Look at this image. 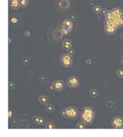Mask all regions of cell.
<instances>
[{
	"mask_svg": "<svg viewBox=\"0 0 123 137\" xmlns=\"http://www.w3.org/2000/svg\"><path fill=\"white\" fill-rule=\"evenodd\" d=\"M80 80L78 76L71 75L67 79L66 84L70 89H76L79 87V86L80 85Z\"/></svg>",
	"mask_w": 123,
	"mask_h": 137,
	"instance_id": "8992f818",
	"label": "cell"
},
{
	"mask_svg": "<svg viewBox=\"0 0 123 137\" xmlns=\"http://www.w3.org/2000/svg\"><path fill=\"white\" fill-rule=\"evenodd\" d=\"M19 7L21 8H26L28 6L29 1L28 0H19Z\"/></svg>",
	"mask_w": 123,
	"mask_h": 137,
	"instance_id": "9a60e30c",
	"label": "cell"
},
{
	"mask_svg": "<svg viewBox=\"0 0 123 137\" xmlns=\"http://www.w3.org/2000/svg\"><path fill=\"white\" fill-rule=\"evenodd\" d=\"M32 122H33L35 124L40 125V126L45 125L46 123L44 118H42V117H41V116H38V115H35V116H33V118H32Z\"/></svg>",
	"mask_w": 123,
	"mask_h": 137,
	"instance_id": "30bf717a",
	"label": "cell"
},
{
	"mask_svg": "<svg viewBox=\"0 0 123 137\" xmlns=\"http://www.w3.org/2000/svg\"><path fill=\"white\" fill-rule=\"evenodd\" d=\"M60 115L63 118L69 119V120H73L76 119L79 116V111L76 107L73 106H69L63 109L60 112Z\"/></svg>",
	"mask_w": 123,
	"mask_h": 137,
	"instance_id": "7a4b0ae2",
	"label": "cell"
},
{
	"mask_svg": "<svg viewBox=\"0 0 123 137\" xmlns=\"http://www.w3.org/2000/svg\"><path fill=\"white\" fill-rule=\"evenodd\" d=\"M54 90L56 92H61L64 90V83L62 80H55L52 82Z\"/></svg>",
	"mask_w": 123,
	"mask_h": 137,
	"instance_id": "9c48e42d",
	"label": "cell"
},
{
	"mask_svg": "<svg viewBox=\"0 0 123 137\" xmlns=\"http://www.w3.org/2000/svg\"><path fill=\"white\" fill-rule=\"evenodd\" d=\"M39 80L41 82H44L46 81V77L44 76H39Z\"/></svg>",
	"mask_w": 123,
	"mask_h": 137,
	"instance_id": "d4e9b609",
	"label": "cell"
},
{
	"mask_svg": "<svg viewBox=\"0 0 123 137\" xmlns=\"http://www.w3.org/2000/svg\"><path fill=\"white\" fill-rule=\"evenodd\" d=\"M62 47L63 48L65 51H69L70 49H71L72 47V42L70 39H64L62 43Z\"/></svg>",
	"mask_w": 123,
	"mask_h": 137,
	"instance_id": "8fae6325",
	"label": "cell"
},
{
	"mask_svg": "<svg viewBox=\"0 0 123 137\" xmlns=\"http://www.w3.org/2000/svg\"><path fill=\"white\" fill-rule=\"evenodd\" d=\"M45 126H46V129H54L55 127L54 123L52 121H47L45 124Z\"/></svg>",
	"mask_w": 123,
	"mask_h": 137,
	"instance_id": "2e32d148",
	"label": "cell"
},
{
	"mask_svg": "<svg viewBox=\"0 0 123 137\" xmlns=\"http://www.w3.org/2000/svg\"><path fill=\"white\" fill-rule=\"evenodd\" d=\"M111 17L116 19H122L123 18V10L119 7L113 8L109 11Z\"/></svg>",
	"mask_w": 123,
	"mask_h": 137,
	"instance_id": "ba28073f",
	"label": "cell"
},
{
	"mask_svg": "<svg viewBox=\"0 0 123 137\" xmlns=\"http://www.w3.org/2000/svg\"><path fill=\"white\" fill-rule=\"evenodd\" d=\"M10 22H11L12 24H16V23H17L18 20H17V19L16 17H12V18L10 19Z\"/></svg>",
	"mask_w": 123,
	"mask_h": 137,
	"instance_id": "603a6c76",
	"label": "cell"
},
{
	"mask_svg": "<svg viewBox=\"0 0 123 137\" xmlns=\"http://www.w3.org/2000/svg\"><path fill=\"white\" fill-rule=\"evenodd\" d=\"M69 54H71V55H72V56H73V54H74V50L70 49L69 51Z\"/></svg>",
	"mask_w": 123,
	"mask_h": 137,
	"instance_id": "4316f807",
	"label": "cell"
},
{
	"mask_svg": "<svg viewBox=\"0 0 123 137\" xmlns=\"http://www.w3.org/2000/svg\"><path fill=\"white\" fill-rule=\"evenodd\" d=\"M116 74L117 75L119 76V78H123V69L119 68L116 71Z\"/></svg>",
	"mask_w": 123,
	"mask_h": 137,
	"instance_id": "44dd1931",
	"label": "cell"
},
{
	"mask_svg": "<svg viewBox=\"0 0 123 137\" xmlns=\"http://www.w3.org/2000/svg\"><path fill=\"white\" fill-rule=\"evenodd\" d=\"M73 22L69 18L65 19L61 24V30L63 35H67L73 29Z\"/></svg>",
	"mask_w": 123,
	"mask_h": 137,
	"instance_id": "277c9868",
	"label": "cell"
},
{
	"mask_svg": "<svg viewBox=\"0 0 123 137\" xmlns=\"http://www.w3.org/2000/svg\"><path fill=\"white\" fill-rule=\"evenodd\" d=\"M46 110L48 113H53L55 110V108H54V106L52 105V104H47L46 106Z\"/></svg>",
	"mask_w": 123,
	"mask_h": 137,
	"instance_id": "e0dca14e",
	"label": "cell"
},
{
	"mask_svg": "<svg viewBox=\"0 0 123 137\" xmlns=\"http://www.w3.org/2000/svg\"><path fill=\"white\" fill-rule=\"evenodd\" d=\"M86 124H85L84 122L81 121L79 122L76 125V128L77 129H86Z\"/></svg>",
	"mask_w": 123,
	"mask_h": 137,
	"instance_id": "ac0fdd59",
	"label": "cell"
},
{
	"mask_svg": "<svg viewBox=\"0 0 123 137\" xmlns=\"http://www.w3.org/2000/svg\"><path fill=\"white\" fill-rule=\"evenodd\" d=\"M71 7V0H55V8L59 12L68 11Z\"/></svg>",
	"mask_w": 123,
	"mask_h": 137,
	"instance_id": "3957f363",
	"label": "cell"
},
{
	"mask_svg": "<svg viewBox=\"0 0 123 137\" xmlns=\"http://www.w3.org/2000/svg\"><path fill=\"white\" fill-rule=\"evenodd\" d=\"M117 28L115 27H104V31L105 33L109 35H112L116 33Z\"/></svg>",
	"mask_w": 123,
	"mask_h": 137,
	"instance_id": "4fadbf2b",
	"label": "cell"
},
{
	"mask_svg": "<svg viewBox=\"0 0 123 137\" xmlns=\"http://www.w3.org/2000/svg\"><path fill=\"white\" fill-rule=\"evenodd\" d=\"M121 39H122V41H123V34L121 35Z\"/></svg>",
	"mask_w": 123,
	"mask_h": 137,
	"instance_id": "f1b7e54d",
	"label": "cell"
},
{
	"mask_svg": "<svg viewBox=\"0 0 123 137\" xmlns=\"http://www.w3.org/2000/svg\"><path fill=\"white\" fill-rule=\"evenodd\" d=\"M12 112L11 110H9V111H8V118H10L11 117H12Z\"/></svg>",
	"mask_w": 123,
	"mask_h": 137,
	"instance_id": "484cf974",
	"label": "cell"
},
{
	"mask_svg": "<svg viewBox=\"0 0 123 137\" xmlns=\"http://www.w3.org/2000/svg\"><path fill=\"white\" fill-rule=\"evenodd\" d=\"M121 64H122V66H123V57L121 58Z\"/></svg>",
	"mask_w": 123,
	"mask_h": 137,
	"instance_id": "83f0119b",
	"label": "cell"
},
{
	"mask_svg": "<svg viewBox=\"0 0 123 137\" xmlns=\"http://www.w3.org/2000/svg\"><path fill=\"white\" fill-rule=\"evenodd\" d=\"M24 35L27 37V38H29V37H30V32L29 31H25V33H24Z\"/></svg>",
	"mask_w": 123,
	"mask_h": 137,
	"instance_id": "cb8c5ba5",
	"label": "cell"
},
{
	"mask_svg": "<svg viewBox=\"0 0 123 137\" xmlns=\"http://www.w3.org/2000/svg\"><path fill=\"white\" fill-rule=\"evenodd\" d=\"M94 117H95L94 110L90 107H84L82 109L81 115L79 116L81 121L84 122L85 124L88 126L92 124Z\"/></svg>",
	"mask_w": 123,
	"mask_h": 137,
	"instance_id": "6da1fadb",
	"label": "cell"
},
{
	"mask_svg": "<svg viewBox=\"0 0 123 137\" xmlns=\"http://www.w3.org/2000/svg\"><path fill=\"white\" fill-rule=\"evenodd\" d=\"M89 94H90V95H91L92 97H97L98 95H99V93H98L97 90H94V89L91 90L89 91Z\"/></svg>",
	"mask_w": 123,
	"mask_h": 137,
	"instance_id": "ffe728a7",
	"label": "cell"
},
{
	"mask_svg": "<svg viewBox=\"0 0 123 137\" xmlns=\"http://www.w3.org/2000/svg\"><path fill=\"white\" fill-rule=\"evenodd\" d=\"M9 7L12 9H18L19 7V0H9Z\"/></svg>",
	"mask_w": 123,
	"mask_h": 137,
	"instance_id": "7c38bea8",
	"label": "cell"
},
{
	"mask_svg": "<svg viewBox=\"0 0 123 137\" xmlns=\"http://www.w3.org/2000/svg\"><path fill=\"white\" fill-rule=\"evenodd\" d=\"M93 9V12L95 13V14H99V13H100L101 12H102V7H100L99 5H94V7H93L92 8Z\"/></svg>",
	"mask_w": 123,
	"mask_h": 137,
	"instance_id": "d6986e66",
	"label": "cell"
},
{
	"mask_svg": "<svg viewBox=\"0 0 123 137\" xmlns=\"http://www.w3.org/2000/svg\"><path fill=\"white\" fill-rule=\"evenodd\" d=\"M38 100L39 102L41 103L42 105H46L48 103L49 99H48V97L47 96H46V95H41V96L39 97Z\"/></svg>",
	"mask_w": 123,
	"mask_h": 137,
	"instance_id": "5bb4252c",
	"label": "cell"
},
{
	"mask_svg": "<svg viewBox=\"0 0 123 137\" xmlns=\"http://www.w3.org/2000/svg\"><path fill=\"white\" fill-rule=\"evenodd\" d=\"M111 124L115 129H123V118L120 116H115L111 119Z\"/></svg>",
	"mask_w": 123,
	"mask_h": 137,
	"instance_id": "52a82bcc",
	"label": "cell"
},
{
	"mask_svg": "<svg viewBox=\"0 0 123 137\" xmlns=\"http://www.w3.org/2000/svg\"><path fill=\"white\" fill-rule=\"evenodd\" d=\"M15 87V83H14V82H12V81H9V89H12L13 90L14 88Z\"/></svg>",
	"mask_w": 123,
	"mask_h": 137,
	"instance_id": "7402d4cb",
	"label": "cell"
},
{
	"mask_svg": "<svg viewBox=\"0 0 123 137\" xmlns=\"http://www.w3.org/2000/svg\"><path fill=\"white\" fill-rule=\"evenodd\" d=\"M60 61L63 67H70L73 64V56L69 53H63L60 56Z\"/></svg>",
	"mask_w": 123,
	"mask_h": 137,
	"instance_id": "5b68a950",
	"label": "cell"
}]
</instances>
